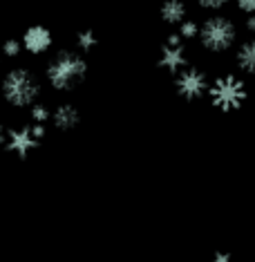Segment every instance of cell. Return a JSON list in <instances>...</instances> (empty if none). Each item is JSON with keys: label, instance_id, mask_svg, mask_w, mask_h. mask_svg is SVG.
Here are the masks:
<instances>
[{"label": "cell", "instance_id": "9", "mask_svg": "<svg viewBox=\"0 0 255 262\" xmlns=\"http://www.w3.org/2000/svg\"><path fill=\"white\" fill-rule=\"evenodd\" d=\"M79 110L74 108L72 103H61L58 108L52 112V121L58 130H72L79 126Z\"/></svg>", "mask_w": 255, "mask_h": 262}, {"label": "cell", "instance_id": "3", "mask_svg": "<svg viewBox=\"0 0 255 262\" xmlns=\"http://www.w3.org/2000/svg\"><path fill=\"white\" fill-rule=\"evenodd\" d=\"M208 97L211 103L215 105L217 110L222 112H233L240 110L246 101V85L240 76L235 74H226V76H219L217 81L211 83L208 88Z\"/></svg>", "mask_w": 255, "mask_h": 262}, {"label": "cell", "instance_id": "19", "mask_svg": "<svg viewBox=\"0 0 255 262\" xmlns=\"http://www.w3.org/2000/svg\"><path fill=\"white\" fill-rule=\"evenodd\" d=\"M5 144H7V133H5V128L0 126V148H3Z\"/></svg>", "mask_w": 255, "mask_h": 262}, {"label": "cell", "instance_id": "7", "mask_svg": "<svg viewBox=\"0 0 255 262\" xmlns=\"http://www.w3.org/2000/svg\"><path fill=\"white\" fill-rule=\"evenodd\" d=\"M40 137L34 133V126H20V128H11L7 133V150L14 152L16 157L25 159L34 148H38Z\"/></svg>", "mask_w": 255, "mask_h": 262}, {"label": "cell", "instance_id": "17", "mask_svg": "<svg viewBox=\"0 0 255 262\" xmlns=\"http://www.w3.org/2000/svg\"><path fill=\"white\" fill-rule=\"evenodd\" d=\"M237 7L246 14H255V0H237Z\"/></svg>", "mask_w": 255, "mask_h": 262}, {"label": "cell", "instance_id": "6", "mask_svg": "<svg viewBox=\"0 0 255 262\" xmlns=\"http://www.w3.org/2000/svg\"><path fill=\"white\" fill-rule=\"evenodd\" d=\"M186 65H188V56H186V47L181 43V34H170L166 45L161 47V52H159V68L170 74H179Z\"/></svg>", "mask_w": 255, "mask_h": 262}, {"label": "cell", "instance_id": "10", "mask_svg": "<svg viewBox=\"0 0 255 262\" xmlns=\"http://www.w3.org/2000/svg\"><path fill=\"white\" fill-rule=\"evenodd\" d=\"M161 18L168 25H181L186 20V5L181 0H166L161 5Z\"/></svg>", "mask_w": 255, "mask_h": 262}, {"label": "cell", "instance_id": "15", "mask_svg": "<svg viewBox=\"0 0 255 262\" xmlns=\"http://www.w3.org/2000/svg\"><path fill=\"white\" fill-rule=\"evenodd\" d=\"M20 47H22V43H18V40H5L3 52L7 56H18L20 54Z\"/></svg>", "mask_w": 255, "mask_h": 262}, {"label": "cell", "instance_id": "13", "mask_svg": "<svg viewBox=\"0 0 255 262\" xmlns=\"http://www.w3.org/2000/svg\"><path fill=\"white\" fill-rule=\"evenodd\" d=\"M32 119H34V123H47V119H50L47 105L45 103H34L32 105Z\"/></svg>", "mask_w": 255, "mask_h": 262}, {"label": "cell", "instance_id": "16", "mask_svg": "<svg viewBox=\"0 0 255 262\" xmlns=\"http://www.w3.org/2000/svg\"><path fill=\"white\" fill-rule=\"evenodd\" d=\"M228 0H197V5L199 7H204V9H219V7H224Z\"/></svg>", "mask_w": 255, "mask_h": 262}, {"label": "cell", "instance_id": "12", "mask_svg": "<svg viewBox=\"0 0 255 262\" xmlns=\"http://www.w3.org/2000/svg\"><path fill=\"white\" fill-rule=\"evenodd\" d=\"M76 47L81 52H92L97 47V34L92 29H83V32L76 34Z\"/></svg>", "mask_w": 255, "mask_h": 262}, {"label": "cell", "instance_id": "2", "mask_svg": "<svg viewBox=\"0 0 255 262\" xmlns=\"http://www.w3.org/2000/svg\"><path fill=\"white\" fill-rule=\"evenodd\" d=\"M40 94V83L29 70L16 68L3 79V97L14 108H27L36 103Z\"/></svg>", "mask_w": 255, "mask_h": 262}, {"label": "cell", "instance_id": "4", "mask_svg": "<svg viewBox=\"0 0 255 262\" xmlns=\"http://www.w3.org/2000/svg\"><path fill=\"white\" fill-rule=\"evenodd\" d=\"M237 29L233 20L224 18V16H213V18L204 20L199 27V38L201 45L211 52H224L235 43Z\"/></svg>", "mask_w": 255, "mask_h": 262}, {"label": "cell", "instance_id": "1", "mask_svg": "<svg viewBox=\"0 0 255 262\" xmlns=\"http://www.w3.org/2000/svg\"><path fill=\"white\" fill-rule=\"evenodd\" d=\"M85 74H87L85 58L69 50H61L52 58V63L47 65V81H50V85L54 90H61V92L74 90L85 79Z\"/></svg>", "mask_w": 255, "mask_h": 262}, {"label": "cell", "instance_id": "5", "mask_svg": "<svg viewBox=\"0 0 255 262\" xmlns=\"http://www.w3.org/2000/svg\"><path fill=\"white\" fill-rule=\"evenodd\" d=\"M175 88H177V94L186 101H195V99H201L206 92H208V76L201 72L199 68L195 65H186L179 74H177V81H175Z\"/></svg>", "mask_w": 255, "mask_h": 262}, {"label": "cell", "instance_id": "14", "mask_svg": "<svg viewBox=\"0 0 255 262\" xmlns=\"http://www.w3.org/2000/svg\"><path fill=\"white\" fill-rule=\"evenodd\" d=\"M181 38H195V36H199V27H197V23H193V20H183L181 23Z\"/></svg>", "mask_w": 255, "mask_h": 262}, {"label": "cell", "instance_id": "20", "mask_svg": "<svg viewBox=\"0 0 255 262\" xmlns=\"http://www.w3.org/2000/svg\"><path fill=\"white\" fill-rule=\"evenodd\" d=\"M217 260H219V262H228L230 255H228V253H217Z\"/></svg>", "mask_w": 255, "mask_h": 262}, {"label": "cell", "instance_id": "18", "mask_svg": "<svg viewBox=\"0 0 255 262\" xmlns=\"http://www.w3.org/2000/svg\"><path fill=\"white\" fill-rule=\"evenodd\" d=\"M246 27H248V32H255V14L248 16V20H246Z\"/></svg>", "mask_w": 255, "mask_h": 262}, {"label": "cell", "instance_id": "8", "mask_svg": "<svg viewBox=\"0 0 255 262\" xmlns=\"http://www.w3.org/2000/svg\"><path fill=\"white\" fill-rule=\"evenodd\" d=\"M22 47L32 54H43L52 47V32L43 25H34L22 34Z\"/></svg>", "mask_w": 255, "mask_h": 262}, {"label": "cell", "instance_id": "11", "mask_svg": "<svg viewBox=\"0 0 255 262\" xmlns=\"http://www.w3.org/2000/svg\"><path fill=\"white\" fill-rule=\"evenodd\" d=\"M237 65L246 74H255V40H246L237 50Z\"/></svg>", "mask_w": 255, "mask_h": 262}]
</instances>
